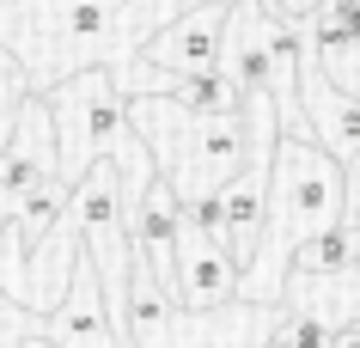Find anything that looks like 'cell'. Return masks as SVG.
<instances>
[{
	"label": "cell",
	"instance_id": "obj_16",
	"mask_svg": "<svg viewBox=\"0 0 360 348\" xmlns=\"http://www.w3.org/2000/svg\"><path fill=\"white\" fill-rule=\"evenodd\" d=\"M257 348H293V342H287L281 330H275V318H269V324H263V336H257Z\"/></svg>",
	"mask_w": 360,
	"mask_h": 348
},
{
	"label": "cell",
	"instance_id": "obj_17",
	"mask_svg": "<svg viewBox=\"0 0 360 348\" xmlns=\"http://www.w3.org/2000/svg\"><path fill=\"white\" fill-rule=\"evenodd\" d=\"M348 226H354V238H360V183L348 177Z\"/></svg>",
	"mask_w": 360,
	"mask_h": 348
},
{
	"label": "cell",
	"instance_id": "obj_7",
	"mask_svg": "<svg viewBox=\"0 0 360 348\" xmlns=\"http://www.w3.org/2000/svg\"><path fill=\"white\" fill-rule=\"evenodd\" d=\"M214 202H220V251L232 257V269L245 275L257 245H263V226H269V147H257L232 172V183L214 190Z\"/></svg>",
	"mask_w": 360,
	"mask_h": 348
},
{
	"label": "cell",
	"instance_id": "obj_1",
	"mask_svg": "<svg viewBox=\"0 0 360 348\" xmlns=\"http://www.w3.org/2000/svg\"><path fill=\"white\" fill-rule=\"evenodd\" d=\"M336 220H348V165L323 153L311 135H275L269 141V226L250 269L238 275V299L275 306V293L287 288V257Z\"/></svg>",
	"mask_w": 360,
	"mask_h": 348
},
{
	"label": "cell",
	"instance_id": "obj_20",
	"mask_svg": "<svg viewBox=\"0 0 360 348\" xmlns=\"http://www.w3.org/2000/svg\"><path fill=\"white\" fill-rule=\"evenodd\" d=\"M0 348H6V342H0ZM13 348H19V342H13Z\"/></svg>",
	"mask_w": 360,
	"mask_h": 348
},
{
	"label": "cell",
	"instance_id": "obj_4",
	"mask_svg": "<svg viewBox=\"0 0 360 348\" xmlns=\"http://www.w3.org/2000/svg\"><path fill=\"white\" fill-rule=\"evenodd\" d=\"M37 98L49 104V122H56V177L74 190L79 177L129 135V98L116 92L110 67L68 74L61 86H49Z\"/></svg>",
	"mask_w": 360,
	"mask_h": 348
},
{
	"label": "cell",
	"instance_id": "obj_18",
	"mask_svg": "<svg viewBox=\"0 0 360 348\" xmlns=\"http://www.w3.org/2000/svg\"><path fill=\"white\" fill-rule=\"evenodd\" d=\"M311 6H318V0H281V13H287V19H305Z\"/></svg>",
	"mask_w": 360,
	"mask_h": 348
},
{
	"label": "cell",
	"instance_id": "obj_14",
	"mask_svg": "<svg viewBox=\"0 0 360 348\" xmlns=\"http://www.w3.org/2000/svg\"><path fill=\"white\" fill-rule=\"evenodd\" d=\"M275 330H281L293 348H330V336H336V324H330L323 311L300 306V299H287V306L275 311Z\"/></svg>",
	"mask_w": 360,
	"mask_h": 348
},
{
	"label": "cell",
	"instance_id": "obj_2",
	"mask_svg": "<svg viewBox=\"0 0 360 348\" xmlns=\"http://www.w3.org/2000/svg\"><path fill=\"white\" fill-rule=\"evenodd\" d=\"M129 129L147 141L153 172L171 183V195L184 208L214 195L220 183H232V172L257 147H269L281 135L269 104H257L250 122H238V116H195L184 104H171V98H129Z\"/></svg>",
	"mask_w": 360,
	"mask_h": 348
},
{
	"label": "cell",
	"instance_id": "obj_10",
	"mask_svg": "<svg viewBox=\"0 0 360 348\" xmlns=\"http://www.w3.org/2000/svg\"><path fill=\"white\" fill-rule=\"evenodd\" d=\"M238 299V269L232 257L208 238L184 232V251L171 263V306L177 311H226Z\"/></svg>",
	"mask_w": 360,
	"mask_h": 348
},
{
	"label": "cell",
	"instance_id": "obj_12",
	"mask_svg": "<svg viewBox=\"0 0 360 348\" xmlns=\"http://www.w3.org/2000/svg\"><path fill=\"white\" fill-rule=\"evenodd\" d=\"M360 269V238L348 220L323 226L318 238H305L300 251L287 257V281H342V275Z\"/></svg>",
	"mask_w": 360,
	"mask_h": 348
},
{
	"label": "cell",
	"instance_id": "obj_3",
	"mask_svg": "<svg viewBox=\"0 0 360 348\" xmlns=\"http://www.w3.org/2000/svg\"><path fill=\"white\" fill-rule=\"evenodd\" d=\"M122 0H6V56L19 61L25 92H49L68 74L104 67Z\"/></svg>",
	"mask_w": 360,
	"mask_h": 348
},
{
	"label": "cell",
	"instance_id": "obj_9",
	"mask_svg": "<svg viewBox=\"0 0 360 348\" xmlns=\"http://www.w3.org/2000/svg\"><path fill=\"white\" fill-rule=\"evenodd\" d=\"M68 226H74L79 251L86 257H122L129 251V220H122V183H116V165L110 153L98 159L92 172L74 183V195H68Z\"/></svg>",
	"mask_w": 360,
	"mask_h": 348
},
{
	"label": "cell",
	"instance_id": "obj_19",
	"mask_svg": "<svg viewBox=\"0 0 360 348\" xmlns=\"http://www.w3.org/2000/svg\"><path fill=\"white\" fill-rule=\"evenodd\" d=\"M19 348H49V342H43V336H25V342Z\"/></svg>",
	"mask_w": 360,
	"mask_h": 348
},
{
	"label": "cell",
	"instance_id": "obj_5",
	"mask_svg": "<svg viewBox=\"0 0 360 348\" xmlns=\"http://www.w3.org/2000/svg\"><path fill=\"white\" fill-rule=\"evenodd\" d=\"M31 336H43L49 348H122V336L110 324V306H104V288H98V269H92L86 251H74L68 293L37 318Z\"/></svg>",
	"mask_w": 360,
	"mask_h": 348
},
{
	"label": "cell",
	"instance_id": "obj_13",
	"mask_svg": "<svg viewBox=\"0 0 360 348\" xmlns=\"http://www.w3.org/2000/svg\"><path fill=\"white\" fill-rule=\"evenodd\" d=\"M68 195H74V190H68L61 177H43V183H31V190H25L19 202H13L6 226L19 232L31 251H37V245H49V238H56V232L68 226Z\"/></svg>",
	"mask_w": 360,
	"mask_h": 348
},
{
	"label": "cell",
	"instance_id": "obj_6",
	"mask_svg": "<svg viewBox=\"0 0 360 348\" xmlns=\"http://www.w3.org/2000/svg\"><path fill=\"white\" fill-rule=\"evenodd\" d=\"M232 0H195L190 13H177L171 25H159L147 43H141V67H159V74H214L220 67V31H226Z\"/></svg>",
	"mask_w": 360,
	"mask_h": 348
},
{
	"label": "cell",
	"instance_id": "obj_15",
	"mask_svg": "<svg viewBox=\"0 0 360 348\" xmlns=\"http://www.w3.org/2000/svg\"><path fill=\"white\" fill-rule=\"evenodd\" d=\"M330 348H360V318H354V324H336V336H330Z\"/></svg>",
	"mask_w": 360,
	"mask_h": 348
},
{
	"label": "cell",
	"instance_id": "obj_11",
	"mask_svg": "<svg viewBox=\"0 0 360 348\" xmlns=\"http://www.w3.org/2000/svg\"><path fill=\"white\" fill-rule=\"evenodd\" d=\"M129 251L171 288V263L184 251V202L171 195L165 177H153L147 190H141V202L129 208Z\"/></svg>",
	"mask_w": 360,
	"mask_h": 348
},
{
	"label": "cell",
	"instance_id": "obj_8",
	"mask_svg": "<svg viewBox=\"0 0 360 348\" xmlns=\"http://www.w3.org/2000/svg\"><path fill=\"white\" fill-rule=\"evenodd\" d=\"M300 110L323 153H336L342 165L360 172V92L336 86L311 56H300Z\"/></svg>",
	"mask_w": 360,
	"mask_h": 348
}]
</instances>
